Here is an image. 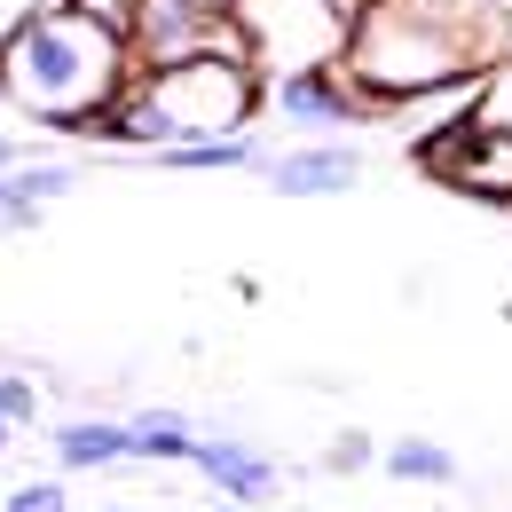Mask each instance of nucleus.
<instances>
[{"label":"nucleus","mask_w":512,"mask_h":512,"mask_svg":"<svg viewBox=\"0 0 512 512\" xmlns=\"http://www.w3.org/2000/svg\"><path fill=\"white\" fill-rule=\"evenodd\" d=\"M134 40L127 24L79 8V0H40L8 24L0 40V95L48 134H95L103 111L134 87Z\"/></svg>","instance_id":"f257e3e1"},{"label":"nucleus","mask_w":512,"mask_h":512,"mask_svg":"<svg viewBox=\"0 0 512 512\" xmlns=\"http://www.w3.org/2000/svg\"><path fill=\"white\" fill-rule=\"evenodd\" d=\"M505 64L481 16L457 0H363L347 71L379 95V111L426 103V95H473L489 71Z\"/></svg>","instance_id":"f03ea898"},{"label":"nucleus","mask_w":512,"mask_h":512,"mask_svg":"<svg viewBox=\"0 0 512 512\" xmlns=\"http://www.w3.org/2000/svg\"><path fill=\"white\" fill-rule=\"evenodd\" d=\"M268 111V79L253 56H182V64L134 71V87L103 111L95 142H127V150H166V142H197V134H253Z\"/></svg>","instance_id":"7ed1b4c3"},{"label":"nucleus","mask_w":512,"mask_h":512,"mask_svg":"<svg viewBox=\"0 0 512 512\" xmlns=\"http://www.w3.org/2000/svg\"><path fill=\"white\" fill-rule=\"evenodd\" d=\"M229 16L245 32V56L260 64V79H276V71L347 64L363 0H229Z\"/></svg>","instance_id":"20e7f679"},{"label":"nucleus","mask_w":512,"mask_h":512,"mask_svg":"<svg viewBox=\"0 0 512 512\" xmlns=\"http://www.w3.org/2000/svg\"><path fill=\"white\" fill-rule=\"evenodd\" d=\"M418 166L473 205H512V119H489L481 95H473V111H449L418 142Z\"/></svg>","instance_id":"39448f33"},{"label":"nucleus","mask_w":512,"mask_h":512,"mask_svg":"<svg viewBox=\"0 0 512 512\" xmlns=\"http://www.w3.org/2000/svg\"><path fill=\"white\" fill-rule=\"evenodd\" d=\"M127 40H134V64L142 71L182 64V56H213V48L245 56V32H237V16L221 0H134Z\"/></svg>","instance_id":"423d86ee"},{"label":"nucleus","mask_w":512,"mask_h":512,"mask_svg":"<svg viewBox=\"0 0 512 512\" xmlns=\"http://www.w3.org/2000/svg\"><path fill=\"white\" fill-rule=\"evenodd\" d=\"M268 119H284L300 134H347L363 119H386V111L347 64H316V71H276L268 79Z\"/></svg>","instance_id":"0eeeda50"},{"label":"nucleus","mask_w":512,"mask_h":512,"mask_svg":"<svg viewBox=\"0 0 512 512\" xmlns=\"http://www.w3.org/2000/svg\"><path fill=\"white\" fill-rule=\"evenodd\" d=\"M260 182L276 197H347L363 182V150H347V142H300V150H276V158H260Z\"/></svg>","instance_id":"6e6552de"},{"label":"nucleus","mask_w":512,"mask_h":512,"mask_svg":"<svg viewBox=\"0 0 512 512\" xmlns=\"http://www.w3.org/2000/svg\"><path fill=\"white\" fill-rule=\"evenodd\" d=\"M190 465L229 497V505H268V497H276V465H268L253 442H237V434H205Z\"/></svg>","instance_id":"1a4fd4ad"},{"label":"nucleus","mask_w":512,"mask_h":512,"mask_svg":"<svg viewBox=\"0 0 512 512\" xmlns=\"http://www.w3.org/2000/svg\"><path fill=\"white\" fill-rule=\"evenodd\" d=\"M48 442H56V457H64L71 473H95V465H127V457H134L127 418H64Z\"/></svg>","instance_id":"9d476101"},{"label":"nucleus","mask_w":512,"mask_h":512,"mask_svg":"<svg viewBox=\"0 0 512 512\" xmlns=\"http://www.w3.org/2000/svg\"><path fill=\"white\" fill-rule=\"evenodd\" d=\"M150 158H158V174H245V166H260L253 134H197V142H166Z\"/></svg>","instance_id":"9b49d317"},{"label":"nucleus","mask_w":512,"mask_h":512,"mask_svg":"<svg viewBox=\"0 0 512 512\" xmlns=\"http://www.w3.org/2000/svg\"><path fill=\"white\" fill-rule=\"evenodd\" d=\"M127 442H134L142 465H190L205 434H197L182 410H134V418H127Z\"/></svg>","instance_id":"f8f14e48"},{"label":"nucleus","mask_w":512,"mask_h":512,"mask_svg":"<svg viewBox=\"0 0 512 512\" xmlns=\"http://www.w3.org/2000/svg\"><path fill=\"white\" fill-rule=\"evenodd\" d=\"M379 465L394 473V481H418V489H449L457 481V457H449L442 442H426V434H402V442L379 449Z\"/></svg>","instance_id":"ddd939ff"},{"label":"nucleus","mask_w":512,"mask_h":512,"mask_svg":"<svg viewBox=\"0 0 512 512\" xmlns=\"http://www.w3.org/2000/svg\"><path fill=\"white\" fill-rule=\"evenodd\" d=\"M0 512H71V497H64V481H16Z\"/></svg>","instance_id":"4468645a"},{"label":"nucleus","mask_w":512,"mask_h":512,"mask_svg":"<svg viewBox=\"0 0 512 512\" xmlns=\"http://www.w3.org/2000/svg\"><path fill=\"white\" fill-rule=\"evenodd\" d=\"M0 418H8V426H32V418H40V386L8 371V379H0Z\"/></svg>","instance_id":"2eb2a0df"},{"label":"nucleus","mask_w":512,"mask_h":512,"mask_svg":"<svg viewBox=\"0 0 512 512\" xmlns=\"http://www.w3.org/2000/svg\"><path fill=\"white\" fill-rule=\"evenodd\" d=\"M323 457H331V473H355V465H371L379 449H371V434H339V442L323 449Z\"/></svg>","instance_id":"dca6fc26"},{"label":"nucleus","mask_w":512,"mask_h":512,"mask_svg":"<svg viewBox=\"0 0 512 512\" xmlns=\"http://www.w3.org/2000/svg\"><path fill=\"white\" fill-rule=\"evenodd\" d=\"M481 111H489V119H512V64H497L481 79Z\"/></svg>","instance_id":"f3484780"},{"label":"nucleus","mask_w":512,"mask_h":512,"mask_svg":"<svg viewBox=\"0 0 512 512\" xmlns=\"http://www.w3.org/2000/svg\"><path fill=\"white\" fill-rule=\"evenodd\" d=\"M79 8H95V16H111V24H127V16H134V0H79Z\"/></svg>","instance_id":"a211bd4d"},{"label":"nucleus","mask_w":512,"mask_h":512,"mask_svg":"<svg viewBox=\"0 0 512 512\" xmlns=\"http://www.w3.org/2000/svg\"><path fill=\"white\" fill-rule=\"evenodd\" d=\"M8 166H24V142H16V134H0V174H8Z\"/></svg>","instance_id":"6ab92c4d"},{"label":"nucleus","mask_w":512,"mask_h":512,"mask_svg":"<svg viewBox=\"0 0 512 512\" xmlns=\"http://www.w3.org/2000/svg\"><path fill=\"white\" fill-rule=\"evenodd\" d=\"M8 442H16V426H8V418H0V449H8Z\"/></svg>","instance_id":"aec40b11"},{"label":"nucleus","mask_w":512,"mask_h":512,"mask_svg":"<svg viewBox=\"0 0 512 512\" xmlns=\"http://www.w3.org/2000/svg\"><path fill=\"white\" fill-rule=\"evenodd\" d=\"M213 512H253V505H229V497H221V505H213Z\"/></svg>","instance_id":"412c9836"},{"label":"nucleus","mask_w":512,"mask_h":512,"mask_svg":"<svg viewBox=\"0 0 512 512\" xmlns=\"http://www.w3.org/2000/svg\"><path fill=\"white\" fill-rule=\"evenodd\" d=\"M8 24H16V16H0V40H8Z\"/></svg>","instance_id":"4be33fe9"},{"label":"nucleus","mask_w":512,"mask_h":512,"mask_svg":"<svg viewBox=\"0 0 512 512\" xmlns=\"http://www.w3.org/2000/svg\"><path fill=\"white\" fill-rule=\"evenodd\" d=\"M0 505H8V489H0Z\"/></svg>","instance_id":"5701e85b"},{"label":"nucleus","mask_w":512,"mask_h":512,"mask_svg":"<svg viewBox=\"0 0 512 512\" xmlns=\"http://www.w3.org/2000/svg\"><path fill=\"white\" fill-rule=\"evenodd\" d=\"M221 8H229V0H221Z\"/></svg>","instance_id":"b1692460"}]
</instances>
